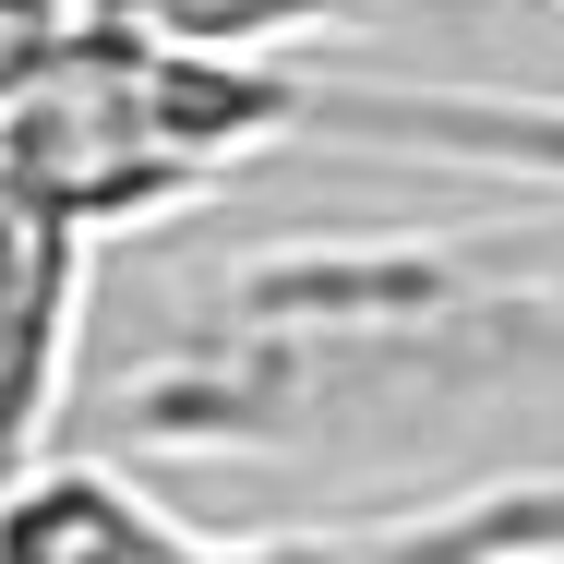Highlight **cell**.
Listing matches in <instances>:
<instances>
[{
	"label": "cell",
	"instance_id": "3957f363",
	"mask_svg": "<svg viewBox=\"0 0 564 564\" xmlns=\"http://www.w3.org/2000/svg\"><path fill=\"white\" fill-rule=\"evenodd\" d=\"M97 301V228L0 205V492L48 468V421L73 397V348Z\"/></svg>",
	"mask_w": 564,
	"mask_h": 564
},
{
	"label": "cell",
	"instance_id": "277c9868",
	"mask_svg": "<svg viewBox=\"0 0 564 564\" xmlns=\"http://www.w3.org/2000/svg\"><path fill=\"white\" fill-rule=\"evenodd\" d=\"M132 36H181V48H301L325 24H360V12H397V0H85Z\"/></svg>",
	"mask_w": 564,
	"mask_h": 564
},
{
	"label": "cell",
	"instance_id": "5b68a950",
	"mask_svg": "<svg viewBox=\"0 0 564 564\" xmlns=\"http://www.w3.org/2000/svg\"><path fill=\"white\" fill-rule=\"evenodd\" d=\"M73 36H85V0H0V97H24Z\"/></svg>",
	"mask_w": 564,
	"mask_h": 564
},
{
	"label": "cell",
	"instance_id": "7a4b0ae2",
	"mask_svg": "<svg viewBox=\"0 0 564 564\" xmlns=\"http://www.w3.org/2000/svg\"><path fill=\"white\" fill-rule=\"evenodd\" d=\"M0 564H564V468L505 492H445L337 529H193L97 456H48L0 492Z\"/></svg>",
	"mask_w": 564,
	"mask_h": 564
},
{
	"label": "cell",
	"instance_id": "6da1fadb",
	"mask_svg": "<svg viewBox=\"0 0 564 564\" xmlns=\"http://www.w3.org/2000/svg\"><path fill=\"white\" fill-rule=\"evenodd\" d=\"M276 144H409L445 169H541L564 181V109L421 97V85H325L289 48H181L85 12V36L0 97V205L73 228H144Z\"/></svg>",
	"mask_w": 564,
	"mask_h": 564
}]
</instances>
